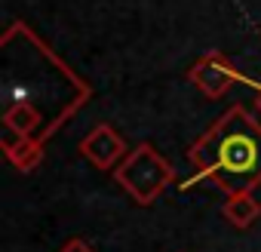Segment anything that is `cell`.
<instances>
[{
    "instance_id": "obj_7",
    "label": "cell",
    "mask_w": 261,
    "mask_h": 252,
    "mask_svg": "<svg viewBox=\"0 0 261 252\" xmlns=\"http://www.w3.org/2000/svg\"><path fill=\"white\" fill-rule=\"evenodd\" d=\"M7 157L13 160V166L19 172H31L37 169V163L43 160V145L40 142H19L13 148H7Z\"/></svg>"
},
{
    "instance_id": "obj_5",
    "label": "cell",
    "mask_w": 261,
    "mask_h": 252,
    "mask_svg": "<svg viewBox=\"0 0 261 252\" xmlns=\"http://www.w3.org/2000/svg\"><path fill=\"white\" fill-rule=\"evenodd\" d=\"M80 154L98 169H114L126 157V142L117 136V130L111 123H98L95 130L80 142Z\"/></svg>"
},
{
    "instance_id": "obj_4",
    "label": "cell",
    "mask_w": 261,
    "mask_h": 252,
    "mask_svg": "<svg viewBox=\"0 0 261 252\" xmlns=\"http://www.w3.org/2000/svg\"><path fill=\"white\" fill-rule=\"evenodd\" d=\"M188 77H191V83H194L206 98H221L237 80H243L240 71H237L221 53H206L200 62L191 65Z\"/></svg>"
},
{
    "instance_id": "obj_2",
    "label": "cell",
    "mask_w": 261,
    "mask_h": 252,
    "mask_svg": "<svg viewBox=\"0 0 261 252\" xmlns=\"http://www.w3.org/2000/svg\"><path fill=\"white\" fill-rule=\"evenodd\" d=\"M194 179H206L227 197L252 194L261 185V123L243 108H227L191 145Z\"/></svg>"
},
{
    "instance_id": "obj_8",
    "label": "cell",
    "mask_w": 261,
    "mask_h": 252,
    "mask_svg": "<svg viewBox=\"0 0 261 252\" xmlns=\"http://www.w3.org/2000/svg\"><path fill=\"white\" fill-rule=\"evenodd\" d=\"M59 252H95V249H92V246H89L86 240H80V237H74V240H68V243H65V246H62Z\"/></svg>"
},
{
    "instance_id": "obj_1",
    "label": "cell",
    "mask_w": 261,
    "mask_h": 252,
    "mask_svg": "<svg viewBox=\"0 0 261 252\" xmlns=\"http://www.w3.org/2000/svg\"><path fill=\"white\" fill-rule=\"evenodd\" d=\"M4 53V151L40 142L89 98L80 80L25 22H13L0 40Z\"/></svg>"
},
{
    "instance_id": "obj_9",
    "label": "cell",
    "mask_w": 261,
    "mask_h": 252,
    "mask_svg": "<svg viewBox=\"0 0 261 252\" xmlns=\"http://www.w3.org/2000/svg\"><path fill=\"white\" fill-rule=\"evenodd\" d=\"M255 92H258V98H255V105H258V111H261V86H255Z\"/></svg>"
},
{
    "instance_id": "obj_6",
    "label": "cell",
    "mask_w": 261,
    "mask_h": 252,
    "mask_svg": "<svg viewBox=\"0 0 261 252\" xmlns=\"http://www.w3.org/2000/svg\"><path fill=\"white\" fill-rule=\"evenodd\" d=\"M221 212L233 228H249V224H255L261 218V203L252 194H233V197H227Z\"/></svg>"
},
{
    "instance_id": "obj_3",
    "label": "cell",
    "mask_w": 261,
    "mask_h": 252,
    "mask_svg": "<svg viewBox=\"0 0 261 252\" xmlns=\"http://www.w3.org/2000/svg\"><path fill=\"white\" fill-rule=\"evenodd\" d=\"M114 182L133 197L136 203H154L172 182H175V172L172 166L154 151V145H136L129 151L114 169Z\"/></svg>"
}]
</instances>
